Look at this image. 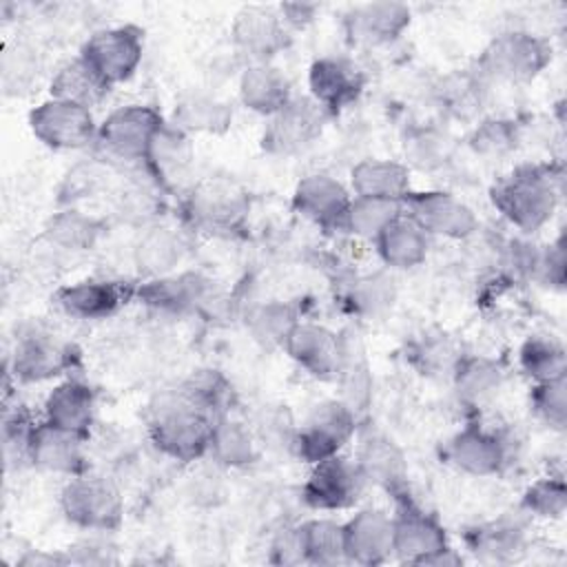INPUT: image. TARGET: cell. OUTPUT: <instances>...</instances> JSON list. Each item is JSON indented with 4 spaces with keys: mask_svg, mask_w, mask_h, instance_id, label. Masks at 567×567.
Returning a JSON list of instances; mask_svg holds the SVG:
<instances>
[{
    "mask_svg": "<svg viewBox=\"0 0 567 567\" xmlns=\"http://www.w3.org/2000/svg\"><path fill=\"white\" fill-rule=\"evenodd\" d=\"M82 434L69 432L53 423L35 425L29 445V461L49 472L75 474L82 467Z\"/></svg>",
    "mask_w": 567,
    "mask_h": 567,
    "instance_id": "cell-16",
    "label": "cell"
},
{
    "mask_svg": "<svg viewBox=\"0 0 567 567\" xmlns=\"http://www.w3.org/2000/svg\"><path fill=\"white\" fill-rule=\"evenodd\" d=\"M124 292L113 281H80L75 286H66L58 292L60 306L82 319H100L122 303Z\"/></svg>",
    "mask_w": 567,
    "mask_h": 567,
    "instance_id": "cell-27",
    "label": "cell"
},
{
    "mask_svg": "<svg viewBox=\"0 0 567 567\" xmlns=\"http://www.w3.org/2000/svg\"><path fill=\"white\" fill-rule=\"evenodd\" d=\"M492 199L514 226L520 230H536L551 217L556 190L545 171L520 168L494 188Z\"/></svg>",
    "mask_w": 567,
    "mask_h": 567,
    "instance_id": "cell-2",
    "label": "cell"
},
{
    "mask_svg": "<svg viewBox=\"0 0 567 567\" xmlns=\"http://www.w3.org/2000/svg\"><path fill=\"white\" fill-rule=\"evenodd\" d=\"M29 122L35 137L53 148H80L95 133L93 115L86 106L58 97L40 104Z\"/></svg>",
    "mask_w": 567,
    "mask_h": 567,
    "instance_id": "cell-4",
    "label": "cell"
},
{
    "mask_svg": "<svg viewBox=\"0 0 567 567\" xmlns=\"http://www.w3.org/2000/svg\"><path fill=\"white\" fill-rule=\"evenodd\" d=\"M144 159L148 162V166L157 177L168 179L186 171V166L193 159V146L184 135V131L162 126L155 133Z\"/></svg>",
    "mask_w": 567,
    "mask_h": 567,
    "instance_id": "cell-29",
    "label": "cell"
},
{
    "mask_svg": "<svg viewBox=\"0 0 567 567\" xmlns=\"http://www.w3.org/2000/svg\"><path fill=\"white\" fill-rule=\"evenodd\" d=\"M359 472L363 481H372L383 487H394L405 476V463L401 452L388 439H370L359 458Z\"/></svg>",
    "mask_w": 567,
    "mask_h": 567,
    "instance_id": "cell-31",
    "label": "cell"
},
{
    "mask_svg": "<svg viewBox=\"0 0 567 567\" xmlns=\"http://www.w3.org/2000/svg\"><path fill=\"white\" fill-rule=\"evenodd\" d=\"M241 102L264 115H275L290 102V86L279 69L268 64L250 66L241 78Z\"/></svg>",
    "mask_w": 567,
    "mask_h": 567,
    "instance_id": "cell-25",
    "label": "cell"
},
{
    "mask_svg": "<svg viewBox=\"0 0 567 567\" xmlns=\"http://www.w3.org/2000/svg\"><path fill=\"white\" fill-rule=\"evenodd\" d=\"M306 560L319 565H332L346 558V540H343V525L332 520H310L299 527Z\"/></svg>",
    "mask_w": 567,
    "mask_h": 567,
    "instance_id": "cell-33",
    "label": "cell"
},
{
    "mask_svg": "<svg viewBox=\"0 0 567 567\" xmlns=\"http://www.w3.org/2000/svg\"><path fill=\"white\" fill-rule=\"evenodd\" d=\"M272 560L275 563H301L306 560L301 529H284L272 543Z\"/></svg>",
    "mask_w": 567,
    "mask_h": 567,
    "instance_id": "cell-45",
    "label": "cell"
},
{
    "mask_svg": "<svg viewBox=\"0 0 567 567\" xmlns=\"http://www.w3.org/2000/svg\"><path fill=\"white\" fill-rule=\"evenodd\" d=\"M518 529L516 527H503V525H494L485 532L478 534V540H476V549H481L483 554H489L494 556L496 560L505 558L509 551L518 549Z\"/></svg>",
    "mask_w": 567,
    "mask_h": 567,
    "instance_id": "cell-44",
    "label": "cell"
},
{
    "mask_svg": "<svg viewBox=\"0 0 567 567\" xmlns=\"http://www.w3.org/2000/svg\"><path fill=\"white\" fill-rule=\"evenodd\" d=\"M295 206L301 215L315 219L317 224H343L350 197L341 182L330 175L317 173L299 182L295 190Z\"/></svg>",
    "mask_w": 567,
    "mask_h": 567,
    "instance_id": "cell-15",
    "label": "cell"
},
{
    "mask_svg": "<svg viewBox=\"0 0 567 567\" xmlns=\"http://www.w3.org/2000/svg\"><path fill=\"white\" fill-rule=\"evenodd\" d=\"M445 534L439 523L419 512H405L394 520L392 551L408 563L425 565L434 554L445 549Z\"/></svg>",
    "mask_w": 567,
    "mask_h": 567,
    "instance_id": "cell-18",
    "label": "cell"
},
{
    "mask_svg": "<svg viewBox=\"0 0 567 567\" xmlns=\"http://www.w3.org/2000/svg\"><path fill=\"white\" fill-rule=\"evenodd\" d=\"M363 476L359 467L343 458L330 456L315 465L303 494L312 507L319 509H341L357 501Z\"/></svg>",
    "mask_w": 567,
    "mask_h": 567,
    "instance_id": "cell-11",
    "label": "cell"
},
{
    "mask_svg": "<svg viewBox=\"0 0 567 567\" xmlns=\"http://www.w3.org/2000/svg\"><path fill=\"white\" fill-rule=\"evenodd\" d=\"M354 412L343 401H326L317 405L306 421V427L295 436V445L306 461L319 463L337 454L350 439Z\"/></svg>",
    "mask_w": 567,
    "mask_h": 567,
    "instance_id": "cell-7",
    "label": "cell"
},
{
    "mask_svg": "<svg viewBox=\"0 0 567 567\" xmlns=\"http://www.w3.org/2000/svg\"><path fill=\"white\" fill-rule=\"evenodd\" d=\"M549 62V47L529 33H505L496 38L483 55L489 75L525 82L532 80Z\"/></svg>",
    "mask_w": 567,
    "mask_h": 567,
    "instance_id": "cell-5",
    "label": "cell"
},
{
    "mask_svg": "<svg viewBox=\"0 0 567 567\" xmlns=\"http://www.w3.org/2000/svg\"><path fill=\"white\" fill-rule=\"evenodd\" d=\"M69 520L86 529H111L122 518V498L115 485L100 476L73 478L62 492Z\"/></svg>",
    "mask_w": 567,
    "mask_h": 567,
    "instance_id": "cell-3",
    "label": "cell"
},
{
    "mask_svg": "<svg viewBox=\"0 0 567 567\" xmlns=\"http://www.w3.org/2000/svg\"><path fill=\"white\" fill-rule=\"evenodd\" d=\"M392 301H394V286H392V279L383 275H372L359 281V286L354 288V306L361 312L377 315L390 308Z\"/></svg>",
    "mask_w": 567,
    "mask_h": 567,
    "instance_id": "cell-41",
    "label": "cell"
},
{
    "mask_svg": "<svg viewBox=\"0 0 567 567\" xmlns=\"http://www.w3.org/2000/svg\"><path fill=\"white\" fill-rule=\"evenodd\" d=\"M250 332L257 341H261L264 346H284L288 334L292 332V328L299 323L292 308L286 303H264L259 306L250 319Z\"/></svg>",
    "mask_w": 567,
    "mask_h": 567,
    "instance_id": "cell-36",
    "label": "cell"
},
{
    "mask_svg": "<svg viewBox=\"0 0 567 567\" xmlns=\"http://www.w3.org/2000/svg\"><path fill=\"white\" fill-rule=\"evenodd\" d=\"M454 368L458 394L467 401H485L501 385V370L489 359H458Z\"/></svg>",
    "mask_w": 567,
    "mask_h": 567,
    "instance_id": "cell-35",
    "label": "cell"
},
{
    "mask_svg": "<svg viewBox=\"0 0 567 567\" xmlns=\"http://www.w3.org/2000/svg\"><path fill=\"white\" fill-rule=\"evenodd\" d=\"M162 126L159 113L151 106H124L106 117L100 137L113 155L122 159H144Z\"/></svg>",
    "mask_w": 567,
    "mask_h": 567,
    "instance_id": "cell-8",
    "label": "cell"
},
{
    "mask_svg": "<svg viewBox=\"0 0 567 567\" xmlns=\"http://www.w3.org/2000/svg\"><path fill=\"white\" fill-rule=\"evenodd\" d=\"M352 188L357 197L401 202L410 190V175L403 164L390 159H363L352 168Z\"/></svg>",
    "mask_w": 567,
    "mask_h": 567,
    "instance_id": "cell-21",
    "label": "cell"
},
{
    "mask_svg": "<svg viewBox=\"0 0 567 567\" xmlns=\"http://www.w3.org/2000/svg\"><path fill=\"white\" fill-rule=\"evenodd\" d=\"M208 450L224 465H246L255 458V441L250 432L235 421H217L213 425Z\"/></svg>",
    "mask_w": 567,
    "mask_h": 567,
    "instance_id": "cell-34",
    "label": "cell"
},
{
    "mask_svg": "<svg viewBox=\"0 0 567 567\" xmlns=\"http://www.w3.org/2000/svg\"><path fill=\"white\" fill-rule=\"evenodd\" d=\"M447 458L467 474L487 476L498 472L503 463V445L496 436L476 427H467L452 439Z\"/></svg>",
    "mask_w": 567,
    "mask_h": 567,
    "instance_id": "cell-22",
    "label": "cell"
},
{
    "mask_svg": "<svg viewBox=\"0 0 567 567\" xmlns=\"http://www.w3.org/2000/svg\"><path fill=\"white\" fill-rule=\"evenodd\" d=\"M284 348L315 377H332L341 368V339L315 323H297Z\"/></svg>",
    "mask_w": 567,
    "mask_h": 567,
    "instance_id": "cell-14",
    "label": "cell"
},
{
    "mask_svg": "<svg viewBox=\"0 0 567 567\" xmlns=\"http://www.w3.org/2000/svg\"><path fill=\"white\" fill-rule=\"evenodd\" d=\"M520 363L538 383L565 377V352L554 341L529 339L520 350Z\"/></svg>",
    "mask_w": 567,
    "mask_h": 567,
    "instance_id": "cell-38",
    "label": "cell"
},
{
    "mask_svg": "<svg viewBox=\"0 0 567 567\" xmlns=\"http://www.w3.org/2000/svg\"><path fill=\"white\" fill-rule=\"evenodd\" d=\"M233 33L237 44L255 58H268L275 51H279L286 42L281 18L268 7L241 9L237 13Z\"/></svg>",
    "mask_w": 567,
    "mask_h": 567,
    "instance_id": "cell-20",
    "label": "cell"
},
{
    "mask_svg": "<svg viewBox=\"0 0 567 567\" xmlns=\"http://www.w3.org/2000/svg\"><path fill=\"white\" fill-rule=\"evenodd\" d=\"M106 91H109V82L82 55L64 64L51 82L53 97L66 100L86 109L100 102L106 95Z\"/></svg>",
    "mask_w": 567,
    "mask_h": 567,
    "instance_id": "cell-28",
    "label": "cell"
},
{
    "mask_svg": "<svg viewBox=\"0 0 567 567\" xmlns=\"http://www.w3.org/2000/svg\"><path fill=\"white\" fill-rule=\"evenodd\" d=\"M184 255V244L177 233L171 228H153L148 230L137 248H135V261L137 268L146 275H166L173 270Z\"/></svg>",
    "mask_w": 567,
    "mask_h": 567,
    "instance_id": "cell-30",
    "label": "cell"
},
{
    "mask_svg": "<svg viewBox=\"0 0 567 567\" xmlns=\"http://www.w3.org/2000/svg\"><path fill=\"white\" fill-rule=\"evenodd\" d=\"M343 540L346 558L361 565L381 563L392 554L394 520H390L383 512L363 509L348 525H343Z\"/></svg>",
    "mask_w": 567,
    "mask_h": 567,
    "instance_id": "cell-13",
    "label": "cell"
},
{
    "mask_svg": "<svg viewBox=\"0 0 567 567\" xmlns=\"http://www.w3.org/2000/svg\"><path fill=\"white\" fill-rule=\"evenodd\" d=\"M248 202L239 188L226 182H204L190 195V217L206 230H233L239 226Z\"/></svg>",
    "mask_w": 567,
    "mask_h": 567,
    "instance_id": "cell-12",
    "label": "cell"
},
{
    "mask_svg": "<svg viewBox=\"0 0 567 567\" xmlns=\"http://www.w3.org/2000/svg\"><path fill=\"white\" fill-rule=\"evenodd\" d=\"M97 224L86 217V215H80L75 210H64L60 215H55L47 228V235L51 241L64 246V248H71V250H82V248H89L95 237H97Z\"/></svg>",
    "mask_w": 567,
    "mask_h": 567,
    "instance_id": "cell-39",
    "label": "cell"
},
{
    "mask_svg": "<svg viewBox=\"0 0 567 567\" xmlns=\"http://www.w3.org/2000/svg\"><path fill=\"white\" fill-rule=\"evenodd\" d=\"M202 281L193 275L179 277V279H159L144 288L146 301L162 306V308H184L202 297Z\"/></svg>",
    "mask_w": 567,
    "mask_h": 567,
    "instance_id": "cell-40",
    "label": "cell"
},
{
    "mask_svg": "<svg viewBox=\"0 0 567 567\" xmlns=\"http://www.w3.org/2000/svg\"><path fill=\"white\" fill-rule=\"evenodd\" d=\"M69 365V348L51 334L31 332L22 337L13 354V372L22 381H42Z\"/></svg>",
    "mask_w": 567,
    "mask_h": 567,
    "instance_id": "cell-19",
    "label": "cell"
},
{
    "mask_svg": "<svg viewBox=\"0 0 567 567\" xmlns=\"http://www.w3.org/2000/svg\"><path fill=\"white\" fill-rule=\"evenodd\" d=\"M377 244L383 261L392 268L419 266L427 252L425 230L401 215L377 237Z\"/></svg>",
    "mask_w": 567,
    "mask_h": 567,
    "instance_id": "cell-24",
    "label": "cell"
},
{
    "mask_svg": "<svg viewBox=\"0 0 567 567\" xmlns=\"http://www.w3.org/2000/svg\"><path fill=\"white\" fill-rule=\"evenodd\" d=\"M363 86L359 69L346 60L323 58L310 69V91L323 109H341L350 104Z\"/></svg>",
    "mask_w": 567,
    "mask_h": 567,
    "instance_id": "cell-17",
    "label": "cell"
},
{
    "mask_svg": "<svg viewBox=\"0 0 567 567\" xmlns=\"http://www.w3.org/2000/svg\"><path fill=\"white\" fill-rule=\"evenodd\" d=\"M82 58L109 82H122L133 75L142 60V38L133 27L104 29L91 35Z\"/></svg>",
    "mask_w": 567,
    "mask_h": 567,
    "instance_id": "cell-6",
    "label": "cell"
},
{
    "mask_svg": "<svg viewBox=\"0 0 567 567\" xmlns=\"http://www.w3.org/2000/svg\"><path fill=\"white\" fill-rule=\"evenodd\" d=\"M44 410L49 423L84 434L93 419V392L80 381H64L51 390Z\"/></svg>",
    "mask_w": 567,
    "mask_h": 567,
    "instance_id": "cell-23",
    "label": "cell"
},
{
    "mask_svg": "<svg viewBox=\"0 0 567 567\" xmlns=\"http://www.w3.org/2000/svg\"><path fill=\"white\" fill-rule=\"evenodd\" d=\"M410 219L419 224L425 233L443 237H465L476 228V217L470 206L450 193L432 190L408 195Z\"/></svg>",
    "mask_w": 567,
    "mask_h": 567,
    "instance_id": "cell-10",
    "label": "cell"
},
{
    "mask_svg": "<svg viewBox=\"0 0 567 567\" xmlns=\"http://www.w3.org/2000/svg\"><path fill=\"white\" fill-rule=\"evenodd\" d=\"M175 117L179 126L188 131H221L228 126L233 113L228 111L226 104L217 100L188 97L177 106Z\"/></svg>",
    "mask_w": 567,
    "mask_h": 567,
    "instance_id": "cell-37",
    "label": "cell"
},
{
    "mask_svg": "<svg viewBox=\"0 0 567 567\" xmlns=\"http://www.w3.org/2000/svg\"><path fill=\"white\" fill-rule=\"evenodd\" d=\"M323 106L315 100H290L279 109L264 135V146L272 153H297L321 133Z\"/></svg>",
    "mask_w": 567,
    "mask_h": 567,
    "instance_id": "cell-9",
    "label": "cell"
},
{
    "mask_svg": "<svg viewBox=\"0 0 567 567\" xmlns=\"http://www.w3.org/2000/svg\"><path fill=\"white\" fill-rule=\"evenodd\" d=\"M410 22V9L399 2H372L359 7L350 18V29L357 40L363 42H390Z\"/></svg>",
    "mask_w": 567,
    "mask_h": 567,
    "instance_id": "cell-26",
    "label": "cell"
},
{
    "mask_svg": "<svg viewBox=\"0 0 567 567\" xmlns=\"http://www.w3.org/2000/svg\"><path fill=\"white\" fill-rule=\"evenodd\" d=\"M567 505V492L560 481H540L525 494V507L538 516H560Z\"/></svg>",
    "mask_w": 567,
    "mask_h": 567,
    "instance_id": "cell-42",
    "label": "cell"
},
{
    "mask_svg": "<svg viewBox=\"0 0 567 567\" xmlns=\"http://www.w3.org/2000/svg\"><path fill=\"white\" fill-rule=\"evenodd\" d=\"M148 412L151 436L164 454L177 461H193L208 450L217 421H213V410L186 385L159 394Z\"/></svg>",
    "mask_w": 567,
    "mask_h": 567,
    "instance_id": "cell-1",
    "label": "cell"
},
{
    "mask_svg": "<svg viewBox=\"0 0 567 567\" xmlns=\"http://www.w3.org/2000/svg\"><path fill=\"white\" fill-rule=\"evenodd\" d=\"M399 215V202L357 197L350 202L343 224L359 237L377 239Z\"/></svg>",
    "mask_w": 567,
    "mask_h": 567,
    "instance_id": "cell-32",
    "label": "cell"
},
{
    "mask_svg": "<svg viewBox=\"0 0 567 567\" xmlns=\"http://www.w3.org/2000/svg\"><path fill=\"white\" fill-rule=\"evenodd\" d=\"M534 403H536L538 414L547 423H551L556 427H563V423H565V377L543 381L536 388Z\"/></svg>",
    "mask_w": 567,
    "mask_h": 567,
    "instance_id": "cell-43",
    "label": "cell"
}]
</instances>
